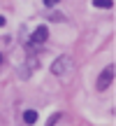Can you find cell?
Returning a JSON list of instances; mask_svg holds the SVG:
<instances>
[{"label": "cell", "instance_id": "cell-2", "mask_svg": "<svg viewBox=\"0 0 116 126\" xmlns=\"http://www.w3.org/2000/svg\"><path fill=\"white\" fill-rule=\"evenodd\" d=\"M114 72H116V65H114V63H109V65L100 72V79H98V84H95V86H98V91H104V89H109V86H112Z\"/></svg>", "mask_w": 116, "mask_h": 126}, {"label": "cell", "instance_id": "cell-1", "mask_svg": "<svg viewBox=\"0 0 116 126\" xmlns=\"http://www.w3.org/2000/svg\"><path fill=\"white\" fill-rule=\"evenodd\" d=\"M74 70V63H72L70 56H58L54 61V65H51V72L54 75H67V72Z\"/></svg>", "mask_w": 116, "mask_h": 126}, {"label": "cell", "instance_id": "cell-7", "mask_svg": "<svg viewBox=\"0 0 116 126\" xmlns=\"http://www.w3.org/2000/svg\"><path fill=\"white\" fill-rule=\"evenodd\" d=\"M42 2H44L46 7H54V5H58V0H42Z\"/></svg>", "mask_w": 116, "mask_h": 126}, {"label": "cell", "instance_id": "cell-6", "mask_svg": "<svg viewBox=\"0 0 116 126\" xmlns=\"http://www.w3.org/2000/svg\"><path fill=\"white\" fill-rule=\"evenodd\" d=\"M58 119H60V114H54V117L46 122V126H56V122H58Z\"/></svg>", "mask_w": 116, "mask_h": 126}, {"label": "cell", "instance_id": "cell-9", "mask_svg": "<svg viewBox=\"0 0 116 126\" xmlns=\"http://www.w3.org/2000/svg\"><path fill=\"white\" fill-rule=\"evenodd\" d=\"M0 61H2V56H0Z\"/></svg>", "mask_w": 116, "mask_h": 126}, {"label": "cell", "instance_id": "cell-3", "mask_svg": "<svg viewBox=\"0 0 116 126\" xmlns=\"http://www.w3.org/2000/svg\"><path fill=\"white\" fill-rule=\"evenodd\" d=\"M46 37H49V28H46V26H37L35 33H33V40H35V42H44Z\"/></svg>", "mask_w": 116, "mask_h": 126}, {"label": "cell", "instance_id": "cell-5", "mask_svg": "<svg viewBox=\"0 0 116 126\" xmlns=\"http://www.w3.org/2000/svg\"><path fill=\"white\" fill-rule=\"evenodd\" d=\"M93 5H95V7H107V9H112L114 7V0H93Z\"/></svg>", "mask_w": 116, "mask_h": 126}, {"label": "cell", "instance_id": "cell-8", "mask_svg": "<svg viewBox=\"0 0 116 126\" xmlns=\"http://www.w3.org/2000/svg\"><path fill=\"white\" fill-rule=\"evenodd\" d=\"M0 26H5V16H0Z\"/></svg>", "mask_w": 116, "mask_h": 126}, {"label": "cell", "instance_id": "cell-4", "mask_svg": "<svg viewBox=\"0 0 116 126\" xmlns=\"http://www.w3.org/2000/svg\"><path fill=\"white\" fill-rule=\"evenodd\" d=\"M23 122H26L28 126H33L37 122V112H35V110H26V112H23Z\"/></svg>", "mask_w": 116, "mask_h": 126}]
</instances>
